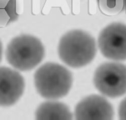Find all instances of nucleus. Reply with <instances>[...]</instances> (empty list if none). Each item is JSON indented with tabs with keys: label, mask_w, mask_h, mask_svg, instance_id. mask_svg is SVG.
Instances as JSON below:
<instances>
[{
	"label": "nucleus",
	"mask_w": 126,
	"mask_h": 120,
	"mask_svg": "<svg viewBox=\"0 0 126 120\" xmlns=\"http://www.w3.org/2000/svg\"><path fill=\"white\" fill-rule=\"evenodd\" d=\"M98 46L102 55L114 61L126 60V25L111 23L100 33Z\"/></svg>",
	"instance_id": "39448f33"
},
{
	"label": "nucleus",
	"mask_w": 126,
	"mask_h": 120,
	"mask_svg": "<svg viewBox=\"0 0 126 120\" xmlns=\"http://www.w3.org/2000/svg\"><path fill=\"white\" fill-rule=\"evenodd\" d=\"M18 17L16 0H1V25L5 26L16 21Z\"/></svg>",
	"instance_id": "1a4fd4ad"
},
{
	"label": "nucleus",
	"mask_w": 126,
	"mask_h": 120,
	"mask_svg": "<svg viewBox=\"0 0 126 120\" xmlns=\"http://www.w3.org/2000/svg\"><path fill=\"white\" fill-rule=\"evenodd\" d=\"M97 51L94 38L81 30L66 33L60 40L58 53L60 59L68 66L80 68L90 63Z\"/></svg>",
	"instance_id": "f257e3e1"
},
{
	"label": "nucleus",
	"mask_w": 126,
	"mask_h": 120,
	"mask_svg": "<svg viewBox=\"0 0 126 120\" xmlns=\"http://www.w3.org/2000/svg\"><path fill=\"white\" fill-rule=\"evenodd\" d=\"M25 88L22 76L8 67L0 69V104L9 107L15 104L22 96Z\"/></svg>",
	"instance_id": "0eeeda50"
},
{
	"label": "nucleus",
	"mask_w": 126,
	"mask_h": 120,
	"mask_svg": "<svg viewBox=\"0 0 126 120\" xmlns=\"http://www.w3.org/2000/svg\"><path fill=\"white\" fill-rule=\"evenodd\" d=\"M118 113L120 119L126 120V97L121 102Z\"/></svg>",
	"instance_id": "9b49d317"
},
{
	"label": "nucleus",
	"mask_w": 126,
	"mask_h": 120,
	"mask_svg": "<svg viewBox=\"0 0 126 120\" xmlns=\"http://www.w3.org/2000/svg\"><path fill=\"white\" fill-rule=\"evenodd\" d=\"M45 48L41 41L29 35H21L13 38L6 50L8 62L20 71L32 69L45 56Z\"/></svg>",
	"instance_id": "7ed1b4c3"
},
{
	"label": "nucleus",
	"mask_w": 126,
	"mask_h": 120,
	"mask_svg": "<svg viewBox=\"0 0 126 120\" xmlns=\"http://www.w3.org/2000/svg\"><path fill=\"white\" fill-rule=\"evenodd\" d=\"M74 116L78 120H110L113 118L114 110L104 97L92 94L84 98L76 105Z\"/></svg>",
	"instance_id": "423d86ee"
},
{
	"label": "nucleus",
	"mask_w": 126,
	"mask_h": 120,
	"mask_svg": "<svg viewBox=\"0 0 126 120\" xmlns=\"http://www.w3.org/2000/svg\"><path fill=\"white\" fill-rule=\"evenodd\" d=\"M35 116L39 120H70L73 115L65 104L48 101L42 103L36 109Z\"/></svg>",
	"instance_id": "6e6552de"
},
{
	"label": "nucleus",
	"mask_w": 126,
	"mask_h": 120,
	"mask_svg": "<svg viewBox=\"0 0 126 120\" xmlns=\"http://www.w3.org/2000/svg\"><path fill=\"white\" fill-rule=\"evenodd\" d=\"M101 11L109 15L120 13L126 10V0H97Z\"/></svg>",
	"instance_id": "9d476101"
},
{
	"label": "nucleus",
	"mask_w": 126,
	"mask_h": 120,
	"mask_svg": "<svg viewBox=\"0 0 126 120\" xmlns=\"http://www.w3.org/2000/svg\"><path fill=\"white\" fill-rule=\"evenodd\" d=\"M34 84L38 93L48 100H57L66 96L73 83L71 72L64 67L47 62L35 72Z\"/></svg>",
	"instance_id": "f03ea898"
},
{
	"label": "nucleus",
	"mask_w": 126,
	"mask_h": 120,
	"mask_svg": "<svg viewBox=\"0 0 126 120\" xmlns=\"http://www.w3.org/2000/svg\"><path fill=\"white\" fill-rule=\"evenodd\" d=\"M93 82L96 89L104 96L121 97L126 93V66L115 62L102 63L94 72Z\"/></svg>",
	"instance_id": "20e7f679"
}]
</instances>
